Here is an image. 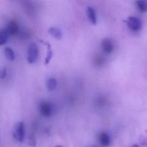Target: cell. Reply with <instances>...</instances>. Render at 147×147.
<instances>
[{
  "instance_id": "1",
  "label": "cell",
  "mask_w": 147,
  "mask_h": 147,
  "mask_svg": "<svg viewBox=\"0 0 147 147\" xmlns=\"http://www.w3.org/2000/svg\"><path fill=\"white\" fill-rule=\"evenodd\" d=\"M12 135L16 140L20 142H23L25 137V131L22 122H18L14 124L12 129Z\"/></svg>"
},
{
  "instance_id": "2",
  "label": "cell",
  "mask_w": 147,
  "mask_h": 147,
  "mask_svg": "<svg viewBox=\"0 0 147 147\" xmlns=\"http://www.w3.org/2000/svg\"><path fill=\"white\" fill-rule=\"evenodd\" d=\"M38 48L35 43H31L28 45L26 52V59L29 64L34 63L38 57Z\"/></svg>"
},
{
  "instance_id": "3",
  "label": "cell",
  "mask_w": 147,
  "mask_h": 147,
  "mask_svg": "<svg viewBox=\"0 0 147 147\" xmlns=\"http://www.w3.org/2000/svg\"><path fill=\"white\" fill-rule=\"evenodd\" d=\"M41 114L45 117H49L54 112V107L51 103L46 101L41 102L39 105Z\"/></svg>"
},
{
  "instance_id": "4",
  "label": "cell",
  "mask_w": 147,
  "mask_h": 147,
  "mask_svg": "<svg viewBox=\"0 0 147 147\" xmlns=\"http://www.w3.org/2000/svg\"><path fill=\"white\" fill-rule=\"evenodd\" d=\"M127 25L129 27L134 31H139L142 27V22L138 17L130 16L127 20Z\"/></svg>"
},
{
  "instance_id": "5",
  "label": "cell",
  "mask_w": 147,
  "mask_h": 147,
  "mask_svg": "<svg viewBox=\"0 0 147 147\" xmlns=\"http://www.w3.org/2000/svg\"><path fill=\"white\" fill-rule=\"evenodd\" d=\"M6 29L9 34L11 35H16L20 32L19 25L14 21H12L8 23Z\"/></svg>"
},
{
  "instance_id": "6",
  "label": "cell",
  "mask_w": 147,
  "mask_h": 147,
  "mask_svg": "<svg viewBox=\"0 0 147 147\" xmlns=\"http://www.w3.org/2000/svg\"><path fill=\"white\" fill-rule=\"evenodd\" d=\"M99 142L102 146H108L110 144V138L109 136L105 132H102L99 135Z\"/></svg>"
},
{
  "instance_id": "7",
  "label": "cell",
  "mask_w": 147,
  "mask_h": 147,
  "mask_svg": "<svg viewBox=\"0 0 147 147\" xmlns=\"http://www.w3.org/2000/svg\"><path fill=\"white\" fill-rule=\"evenodd\" d=\"M102 46L104 51L107 53H110L114 50L113 43L108 39H104L102 41Z\"/></svg>"
},
{
  "instance_id": "8",
  "label": "cell",
  "mask_w": 147,
  "mask_h": 147,
  "mask_svg": "<svg viewBox=\"0 0 147 147\" xmlns=\"http://www.w3.org/2000/svg\"><path fill=\"white\" fill-rule=\"evenodd\" d=\"M48 32L52 36L57 40H61L63 37V33L60 29L57 27L50 28L48 29Z\"/></svg>"
},
{
  "instance_id": "9",
  "label": "cell",
  "mask_w": 147,
  "mask_h": 147,
  "mask_svg": "<svg viewBox=\"0 0 147 147\" xmlns=\"http://www.w3.org/2000/svg\"><path fill=\"white\" fill-rule=\"evenodd\" d=\"M41 42L46 46L47 47V53L45 60V64L47 65L49 63L53 55L52 50L51 48V45L49 43L43 40H41Z\"/></svg>"
},
{
  "instance_id": "10",
  "label": "cell",
  "mask_w": 147,
  "mask_h": 147,
  "mask_svg": "<svg viewBox=\"0 0 147 147\" xmlns=\"http://www.w3.org/2000/svg\"><path fill=\"white\" fill-rule=\"evenodd\" d=\"M87 13L88 18L90 21L93 25H96L97 23V18L96 11L92 7H89L87 8Z\"/></svg>"
},
{
  "instance_id": "11",
  "label": "cell",
  "mask_w": 147,
  "mask_h": 147,
  "mask_svg": "<svg viewBox=\"0 0 147 147\" xmlns=\"http://www.w3.org/2000/svg\"><path fill=\"white\" fill-rule=\"evenodd\" d=\"M9 34L6 28L0 31V45L2 46L7 42Z\"/></svg>"
},
{
  "instance_id": "12",
  "label": "cell",
  "mask_w": 147,
  "mask_h": 147,
  "mask_svg": "<svg viewBox=\"0 0 147 147\" xmlns=\"http://www.w3.org/2000/svg\"><path fill=\"white\" fill-rule=\"evenodd\" d=\"M4 54L7 58L9 61H13L15 59V54L13 50L9 47L4 48Z\"/></svg>"
},
{
  "instance_id": "13",
  "label": "cell",
  "mask_w": 147,
  "mask_h": 147,
  "mask_svg": "<svg viewBox=\"0 0 147 147\" xmlns=\"http://www.w3.org/2000/svg\"><path fill=\"white\" fill-rule=\"evenodd\" d=\"M57 86V81L54 78H50L47 83V88L49 91H53L55 90Z\"/></svg>"
},
{
  "instance_id": "14",
  "label": "cell",
  "mask_w": 147,
  "mask_h": 147,
  "mask_svg": "<svg viewBox=\"0 0 147 147\" xmlns=\"http://www.w3.org/2000/svg\"><path fill=\"white\" fill-rule=\"evenodd\" d=\"M138 9L142 13H146L147 11V3L144 0H139L136 2Z\"/></svg>"
},
{
  "instance_id": "15",
  "label": "cell",
  "mask_w": 147,
  "mask_h": 147,
  "mask_svg": "<svg viewBox=\"0 0 147 147\" xmlns=\"http://www.w3.org/2000/svg\"><path fill=\"white\" fill-rule=\"evenodd\" d=\"M28 144L30 146L35 147L37 144L36 137L34 134H30L28 137Z\"/></svg>"
},
{
  "instance_id": "16",
  "label": "cell",
  "mask_w": 147,
  "mask_h": 147,
  "mask_svg": "<svg viewBox=\"0 0 147 147\" xmlns=\"http://www.w3.org/2000/svg\"><path fill=\"white\" fill-rule=\"evenodd\" d=\"M6 75V69L5 68H3L2 69L1 71V79L5 78Z\"/></svg>"
},
{
  "instance_id": "17",
  "label": "cell",
  "mask_w": 147,
  "mask_h": 147,
  "mask_svg": "<svg viewBox=\"0 0 147 147\" xmlns=\"http://www.w3.org/2000/svg\"><path fill=\"white\" fill-rule=\"evenodd\" d=\"M132 147H140L139 146H138L137 144H134V145H133V146Z\"/></svg>"
},
{
  "instance_id": "18",
  "label": "cell",
  "mask_w": 147,
  "mask_h": 147,
  "mask_svg": "<svg viewBox=\"0 0 147 147\" xmlns=\"http://www.w3.org/2000/svg\"><path fill=\"white\" fill-rule=\"evenodd\" d=\"M55 147H64L62 146H55Z\"/></svg>"
}]
</instances>
